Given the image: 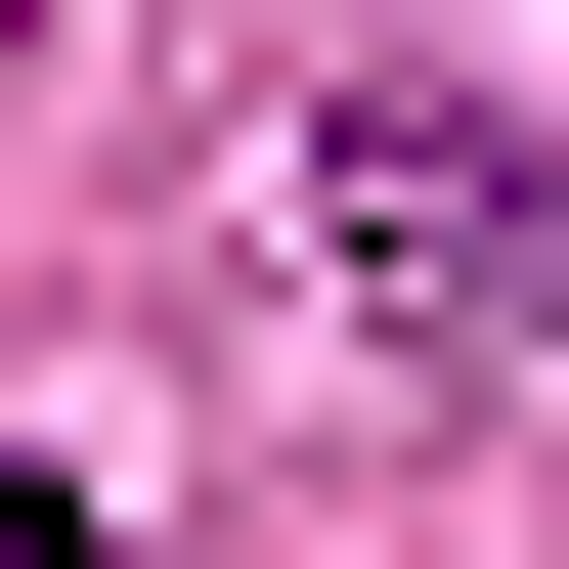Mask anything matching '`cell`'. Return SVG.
Segmentation results:
<instances>
[{"label":"cell","instance_id":"1","mask_svg":"<svg viewBox=\"0 0 569 569\" xmlns=\"http://www.w3.org/2000/svg\"><path fill=\"white\" fill-rule=\"evenodd\" d=\"M0 569H88V482H0Z\"/></svg>","mask_w":569,"mask_h":569}]
</instances>
